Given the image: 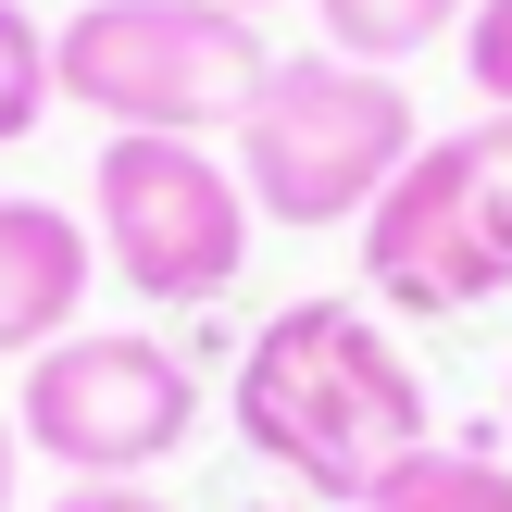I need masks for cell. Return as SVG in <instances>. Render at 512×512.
<instances>
[{
  "instance_id": "obj_11",
  "label": "cell",
  "mask_w": 512,
  "mask_h": 512,
  "mask_svg": "<svg viewBox=\"0 0 512 512\" xmlns=\"http://www.w3.org/2000/svg\"><path fill=\"white\" fill-rule=\"evenodd\" d=\"M463 75H475L488 113H512V0H475L463 13Z\"/></svg>"
},
{
  "instance_id": "obj_7",
  "label": "cell",
  "mask_w": 512,
  "mask_h": 512,
  "mask_svg": "<svg viewBox=\"0 0 512 512\" xmlns=\"http://www.w3.org/2000/svg\"><path fill=\"white\" fill-rule=\"evenodd\" d=\"M88 275H100V238L63 200H0V363H38L50 338H75Z\"/></svg>"
},
{
  "instance_id": "obj_12",
  "label": "cell",
  "mask_w": 512,
  "mask_h": 512,
  "mask_svg": "<svg viewBox=\"0 0 512 512\" xmlns=\"http://www.w3.org/2000/svg\"><path fill=\"white\" fill-rule=\"evenodd\" d=\"M50 512H175L163 488H138V475H100V488H63Z\"/></svg>"
},
{
  "instance_id": "obj_16",
  "label": "cell",
  "mask_w": 512,
  "mask_h": 512,
  "mask_svg": "<svg viewBox=\"0 0 512 512\" xmlns=\"http://www.w3.org/2000/svg\"><path fill=\"white\" fill-rule=\"evenodd\" d=\"M500 438H512V388H500Z\"/></svg>"
},
{
  "instance_id": "obj_2",
  "label": "cell",
  "mask_w": 512,
  "mask_h": 512,
  "mask_svg": "<svg viewBox=\"0 0 512 512\" xmlns=\"http://www.w3.org/2000/svg\"><path fill=\"white\" fill-rule=\"evenodd\" d=\"M50 75L113 138H213V125L238 138L275 50L263 13H225V0H88L50 25Z\"/></svg>"
},
{
  "instance_id": "obj_15",
  "label": "cell",
  "mask_w": 512,
  "mask_h": 512,
  "mask_svg": "<svg viewBox=\"0 0 512 512\" xmlns=\"http://www.w3.org/2000/svg\"><path fill=\"white\" fill-rule=\"evenodd\" d=\"M225 13H275V0H225Z\"/></svg>"
},
{
  "instance_id": "obj_3",
  "label": "cell",
  "mask_w": 512,
  "mask_h": 512,
  "mask_svg": "<svg viewBox=\"0 0 512 512\" xmlns=\"http://www.w3.org/2000/svg\"><path fill=\"white\" fill-rule=\"evenodd\" d=\"M413 150H425V113L400 75L338 63V50H288L263 75V100L238 113V188H250V213L325 238V225H363Z\"/></svg>"
},
{
  "instance_id": "obj_1",
  "label": "cell",
  "mask_w": 512,
  "mask_h": 512,
  "mask_svg": "<svg viewBox=\"0 0 512 512\" xmlns=\"http://www.w3.org/2000/svg\"><path fill=\"white\" fill-rule=\"evenodd\" d=\"M225 400H238V438L300 500H338V512H375L413 450H438L425 438V375L400 363V338L363 300H288L275 325H250Z\"/></svg>"
},
{
  "instance_id": "obj_5",
  "label": "cell",
  "mask_w": 512,
  "mask_h": 512,
  "mask_svg": "<svg viewBox=\"0 0 512 512\" xmlns=\"http://www.w3.org/2000/svg\"><path fill=\"white\" fill-rule=\"evenodd\" d=\"M250 225L263 213H250L238 163L200 150V138H100V163H88V238H100V263H113L138 300H163V313H200V300L238 288Z\"/></svg>"
},
{
  "instance_id": "obj_8",
  "label": "cell",
  "mask_w": 512,
  "mask_h": 512,
  "mask_svg": "<svg viewBox=\"0 0 512 512\" xmlns=\"http://www.w3.org/2000/svg\"><path fill=\"white\" fill-rule=\"evenodd\" d=\"M325 13V50L338 63H375V75H400L413 50H438L450 25L475 13V0H313Z\"/></svg>"
},
{
  "instance_id": "obj_10",
  "label": "cell",
  "mask_w": 512,
  "mask_h": 512,
  "mask_svg": "<svg viewBox=\"0 0 512 512\" xmlns=\"http://www.w3.org/2000/svg\"><path fill=\"white\" fill-rule=\"evenodd\" d=\"M50 100H63V75H50V25L25 13V0H0V150L38 138Z\"/></svg>"
},
{
  "instance_id": "obj_4",
  "label": "cell",
  "mask_w": 512,
  "mask_h": 512,
  "mask_svg": "<svg viewBox=\"0 0 512 512\" xmlns=\"http://www.w3.org/2000/svg\"><path fill=\"white\" fill-rule=\"evenodd\" d=\"M363 288L375 313H488L512 288V113H475L463 138H425L400 188L363 213Z\"/></svg>"
},
{
  "instance_id": "obj_9",
  "label": "cell",
  "mask_w": 512,
  "mask_h": 512,
  "mask_svg": "<svg viewBox=\"0 0 512 512\" xmlns=\"http://www.w3.org/2000/svg\"><path fill=\"white\" fill-rule=\"evenodd\" d=\"M375 512H512V475L488 463V438H463V450H413V463L388 475V500Z\"/></svg>"
},
{
  "instance_id": "obj_6",
  "label": "cell",
  "mask_w": 512,
  "mask_h": 512,
  "mask_svg": "<svg viewBox=\"0 0 512 512\" xmlns=\"http://www.w3.org/2000/svg\"><path fill=\"white\" fill-rule=\"evenodd\" d=\"M188 425H200L188 350L138 338V325H75V338H50L38 363H25V400H13V438L38 450V463H63L75 488L175 463Z\"/></svg>"
},
{
  "instance_id": "obj_14",
  "label": "cell",
  "mask_w": 512,
  "mask_h": 512,
  "mask_svg": "<svg viewBox=\"0 0 512 512\" xmlns=\"http://www.w3.org/2000/svg\"><path fill=\"white\" fill-rule=\"evenodd\" d=\"M250 512H313V500H250Z\"/></svg>"
},
{
  "instance_id": "obj_13",
  "label": "cell",
  "mask_w": 512,
  "mask_h": 512,
  "mask_svg": "<svg viewBox=\"0 0 512 512\" xmlns=\"http://www.w3.org/2000/svg\"><path fill=\"white\" fill-rule=\"evenodd\" d=\"M13 475H25V438H13V413H0V512H13Z\"/></svg>"
}]
</instances>
